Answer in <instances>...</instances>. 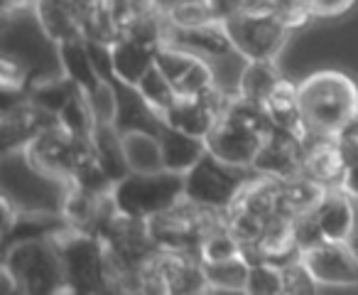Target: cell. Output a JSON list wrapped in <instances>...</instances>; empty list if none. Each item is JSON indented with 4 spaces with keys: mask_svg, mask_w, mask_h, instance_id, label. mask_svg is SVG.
I'll return each instance as SVG.
<instances>
[{
    "mask_svg": "<svg viewBox=\"0 0 358 295\" xmlns=\"http://www.w3.org/2000/svg\"><path fill=\"white\" fill-rule=\"evenodd\" d=\"M0 275L10 290L27 295L66 293L64 268L57 239H30L8 246Z\"/></svg>",
    "mask_w": 358,
    "mask_h": 295,
    "instance_id": "cell-1",
    "label": "cell"
},
{
    "mask_svg": "<svg viewBox=\"0 0 358 295\" xmlns=\"http://www.w3.org/2000/svg\"><path fill=\"white\" fill-rule=\"evenodd\" d=\"M299 109L309 130L334 135L358 114V86L341 71H317L299 84Z\"/></svg>",
    "mask_w": 358,
    "mask_h": 295,
    "instance_id": "cell-2",
    "label": "cell"
},
{
    "mask_svg": "<svg viewBox=\"0 0 358 295\" xmlns=\"http://www.w3.org/2000/svg\"><path fill=\"white\" fill-rule=\"evenodd\" d=\"M110 197L120 214L148 221L185 200V175L164 167L150 172L133 170L115 182Z\"/></svg>",
    "mask_w": 358,
    "mask_h": 295,
    "instance_id": "cell-3",
    "label": "cell"
},
{
    "mask_svg": "<svg viewBox=\"0 0 358 295\" xmlns=\"http://www.w3.org/2000/svg\"><path fill=\"white\" fill-rule=\"evenodd\" d=\"M221 226H226V212L199 207L189 200H182L177 207L148 219L155 246L179 254H201L204 239Z\"/></svg>",
    "mask_w": 358,
    "mask_h": 295,
    "instance_id": "cell-4",
    "label": "cell"
},
{
    "mask_svg": "<svg viewBox=\"0 0 358 295\" xmlns=\"http://www.w3.org/2000/svg\"><path fill=\"white\" fill-rule=\"evenodd\" d=\"M55 239L57 246H59L66 293L113 290L108 273V251H106V241L101 236L69 226Z\"/></svg>",
    "mask_w": 358,
    "mask_h": 295,
    "instance_id": "cell-5",
    "label": "cell"
},
{
    "mask_svg": "<svg viewBox=\"0 0 358 295\" xmlns=\"http://www.w3.org/2000/svg\"><path fill=\"white\" fill-rule=\"evenodd\" d=\"M25 156L32 170L50 177L69 180L81 163L89 160L91 156H96V148L91 138H81V135L69 133L59 123L37 135L25 148Z\"/></svg>",
    "mask_w": 358,
    "mask_h": 295,
    "instance_id": "cell-6",
    "label": "cell"
},
{
    "mask_svg": "<svg viewBox=\"0 0 358 295\" xmlns=\"http://www.w3.org/2000/svg\"><path fill=\"white\" fill-rule=\"evenodd\" d=\"M248 170L250 167L226 165L206 151V156L185 175V200L199 207L226 212L236 202L241 187L250 180L243 175Z\"/></svg>",
    "mask_w": 358,
    "mask_h": 295,
    "instance_id": "cell-7",
    "label": "cell"
},
{
    "mask_svg": "<svg viewBox=\"0 0 358 295\" xmlns=\"http://www.w3.org/2000/svg\"><path fill=\"white\" fill-rule=\"evenodd\" d=\"M231 37L234 52L243 60H275L287 42L289 30L275 13L270 11H248L231 20L221 22Z\"/></svg>",
    "mask_w": 358,
    "mask_h": 295,
    "instance_id": "cell-8",
    "label": "cell"
},
{
    "mask_svg": "<svg viewBox=\"0 0 358 295\" xmlns=\"http://www.w3.org/2000/svg\"><path fill=\"white\" fill-rule=\"evenodd\" d=\"M59 125V116L40 109L32 104L27 96L17 99L15 104L3 106V118H0V143L3 153H13L27 148L32 140L47 128Z\"/></svg>",
    "mask_w": 358,
    "mask_h": 295,
    "instance_id": "cell-9",
    "label": "cell"
},
{
    "mask_svg": "<svg viewBox=\"0 0 358 295\" xmlns=\"http://www.w3.org/2000/svg\"><path fill=\"white\" fill-rule=\"evenodd\" d=\"M155 64L172 81L179 96H196L209 89L211 84H216L211 67L204 62V57L194 55L189 50H182L177 45H169V42L157 50Z\"/></svg>",
    "mask_w": 358,
    "mask_h": 295,
    "instance_id": "cell-10",
    "label": "cell"
},
{
    "mask_svg": "<svg viewBox=\"0 0 358 295\" xmlns=\"http://www.w3.org/2000/svg\"><path fill=\"white\" fill-rule=\"evenodd\" d=\"M265 135L245 128L231 118H219L206 135V151L221 163L234 167H253V160L260 151Z\"/></svg>",
    "mask_w": 358,
    "mask_h": 295,
    "instance_id": "cell-11",
    "label": "cell"
},
{
    "mask_svg": "<svg viewBox=\"0 0 358 295\" xmlns=\"http://www.w3.org/2000/svg\"><path fill=\"white\" fill-rule=\"evenodd\" d=\"M302 165H304L302 135L273 128L263 138V143H260V151L255 156L250 170L258 172V175L287 180V177L299 175Z\"/></svg>",
    "mask_w": 358,
    "mask_h": 295,
    "instance_id": "cell-12",
    "label": "cell"
},
{
    "mask_svg": "<svg viewBox=\"0 0 358 295\" xmlns=\"http://www.w3.org/2000/svg\"><path fill=\"white\" fill-rule=\"evenodd\" d=\"M302 261L319 285H358V256L346 241H324L304 251Z\"/></svg>",
    "mask_w": 358,
    "mask_h": 295,
    "instance_id": "cell-13",
    "label": "cell"
},
{
    "mask_svg": "<svg viewBox=\"0 0 358 295\" xmlns=\"http://www.w3.org/2000/svg\"><path fill=\"white\" fill-rule=\"evenodd\" d=\"M115 91V118L113 125L120 133H152L157 135L162 128V116L143 99L138 86L128 84V81L118 79V76H108Z\"/></svg>",
    "mask_w": 358,
    "mask_h": 295,
    "instance_id": "cell-14",
    "label": "cell"
},
{
    "mask_svg": "<svg viewBox=\"0 0 358 295\" xmlns=\"http://www.w3.org/2000/svg\"><path fill=\"white\" fill-rule=\"evenodd\" d=\"M40 27L57 45L84 37V6L79 0H35Z\"/></svg>",
    "mask_w": 358,
    "mask_h": 295,
    "instance_id": "cell-15",
    "label": "cell"
},
{
    "mask_svg": "<svg viewBox=\"0 0 358 295\" xmlns=\"http://www.w3.org/2000/svg\"><path fill=\"white\" fill-rule=\"evenodd\" d=\"M157 143H159V156H162V167L172 172H187L206 156V140L189 135L185 130L172 128L169 123L162 121V128L157 133Z\"/></svg>",
    "mask_w": 358,
    "mask_h": 295,
    "instance_id": "cell-16",
    "label": "cell"
},
{
    "mask_svg": "<svg viewBox=\"0 0 358 295\" xmlns=\"http://www.w3.org/2000/svg\"><path fill=\"white\" fill-rule=\"evenodd\" d=\"M159 47H152L138 37L123 35L110 45V60H113V74L128 84L138 86V81L155 67V55Z\"/></svg>",
    "mask_w": 358,
    "mask_h": 295,
    "instance_id": "cell-17",
    "label": "cell"
},
{
    "mask_svg": "<svg viewBox=\"0 0 358 295\" xmlns=\"http://www.w3.org/2000/svg\"><path fill=\"white\" fill-rule=\"evenodd\" d=\"M167 42L169 45L182 47V50L194 52V55H199V57H209V60L226 57L229 52H234L231 37L221 22H209V25H199V27L169 25Z\"/></svg>",
    "mask_w": 358,
    "mask_h": 295,
    "instance_id": "cell-18",
    "label": "cell"
},
{
    "mask_svg": "<svg viewBox=\"0 0 358 295\" xmlns=\"http://www.w3.org/2000/svg\"><path fill=\"white\" fill-rule=\"evenodd\" d=\"M314 219L327 241H348L353 224H356L351 195H346L341 187L327 190L322 202L314 207Z\"/></svg>",
    "mask_w": 358,
    "mask_h": 295,
    "instance_id": "cell-19",
    "label": "cell"
},
{
    "mask_svg": "<svg viewBox=\"0 0 358 295\" xmlns=\"http://www.w3.org/2000/svg\"><path fill=\"white\" fill-rule=\"evenodd\" d=\"M162 118L172 128L185 130V133L196 135V138H206L214 123L219 121V116L199 96H177V101L164 111Z\"/></svg>",
    "mask_w": 358,
    "mask_h": 295,
    "instance_id": "cell-20",
    "label": "cell"
},
{
    "mask_svg": "<svg viewBox=\"0 0 358 295\" xmlns=\"http://www.w3.org/2000/svg\"><path fill=\"white\" fill-rule=\"evenodd\" d=\"M327 190H331V187H324L322 182L312 180V177L302 175V172L294 177H287V180H282V187H280L278 214L294 219L299 214L314 212V207L322 202Z\"/></svg>",
    "mask_w": 358,
    "mask_h": 295,
    "instance_id": "cell-21",
    "label": "cell"
},
{
    "mask_svg": "<svg viewBox=\"0 0 358 295\" xmlns=\"http://www.w3.org/2000/svg\"><path fill=\"white\" fill-rule=\"evenodd\" d=\"M270 116V123L278 130H287L294 135L307 133V125L302 118V109H299V86H294L292 81L282 79L278 84V89L273 91V96L265 104Z\"/></svg>",
    "mask_w": 358,
    "mask_h": 295,
    "instance_id": "cell-22",
    "label": "cell"
},
{
    "mask_svg": "<svg viewBox=\"0 0 358 295\" xmlns=\"http://www.w3.org/2000/svg\"><path fill=\"white\" fill-rule=\"evenodd\" d=\"M94 148H96V158L101 160V165L106 167L113 182L123 180L128 172H133L125 156V143H123V133L115 128L113 123H96L94 128Z\"/></svg>",
    "mask_w": 358,
    "mask_h": 295,
    "instance_id": "cell-23",
    "label": "cell"
},
{
    "mask_svg": "<svg viewBox=\"0 0 358 295\" xmlns=\"http://www.w3.org/2000/svg\"><path fill=\"white\" fill-rule=\"evenodd\" d=\"M282 79L285 76L280 74L275 60H253V62L245 64L243 71H241L238 89L236 91H238L243 99L265 106Z\"/></svg>",
    "mask_w": 358,
    "mask_h": 295,
    "instance_id": "cell-24",
    "label": "cell"
},
{
    "mask_svg": "<svg viewBox=\"0 0 358 295\" xmlns=\"http://www.w3.org/2000/svg\"><path fill=\"white\" fill-rule=\"evenodd\" d=\"M66 229H69V221L64 219V214H25V212L17 210V217L10 224V229L3 231V249L17 244V241L52 239V236H59Z\"/></svg>",
    "mask_w": 358,
    "mask_h": 295,
    "instance_id": "cell-25",
    "label": "cell"
},
{
    "mask_svg": "<svg viewBox=\"0 0 358 295\" xmlns=\"http://www.w3.org/2000/svg\"><path fill=\"white\" fill-rule=\"evenodd\" d=\"M57 50H59V60H62L64 74L69 76L76 86H81L86 94H91V91L103 81L99 71H96L89 45H86L84 37H81V40L62 42V45H57Z\"/></svg>",
    "mask_w": 358,
    "mask_h": 295,
    "instance_id": "cell-26",
    "label": "cell"
},
{
    "mask_svg": "<svg viewBox=\"0 0 358 295\" xmlns=\"http://www.w3.org/2000/svg\"><path fill=\"white\" fill-rule=\"evenodd\" d=\"M79 89L81 86H76L66 74L62 76V79H40V81L32 79L30 89H27V99L35 106H40V109L59 116L62 109L69 104V99Z\"/></svg>",
    "mask_w": 358,
    "mask_h": 295,
    "instance_id": "cell-27",
    "label": "cell"
},
{
    "mask_svg": "<svg viewBox=\"0 0 358 295\" xmlns=\"http://www.w3.org/2000/svg\"><path fill=\"white\" fill-rule=\"evenodd\" d=\"M201 263H204L209 288L245 290L250 266L243 261V256H236V259H226V261H201Z\"/></svg>",
    "mask_w": 358,
    "mask_h": 295,
    "instance_id": "cell-28",
    "label": "cell"
},
{
    "mask_svg": "<svg viewBox=\"0 0 358 295\" xmlns=\"http://www.w3.org/2000/svg\"><path fill=\"white\" fill-rule=\"evenodd\" d=\"M125 156L133 170L150 172V170H162V156H159V143L157 135L152 133H125Z\"/></svg>",
    "mask_w": 358,
    "mask_h": 295,
    "instance_id": "cell-29",
    "label": "cell"
},
{
    "mask_svg": "<svg viewBox=\"0 0 358 295\" xmlns=\"http://www.w3.org/2000/svg\"><path fill=\"white\" fill-rule=\"evenodd\" d=\"M59 123L64 125L69 133L81 135V138H91L96 128V114L91 109L89 94L84 89H79L74 96L69 99V104L62 109L59 114Z\"/></svg>",
    "mask_w": 358,
    "mask_h": 295,
    "instance_id": "cell-30",
    "label": "cell"
},
{
    "mask_svg": "<svg viewBox=\"0 0 358 295\" xmlns=\"http://www.w3.org/2000/svg\"><path fill=\"white\" fill-rule=\"evenodd\" d=\"M138 91L143 94V99L148 101V104L152 106L159 116H162L179 96L177 89L172 86V81L162 74V69H159L157 64H155L152 69H150L148 74L138 81Z\"/></svg>",
    "mask_w": 358,
    "mask_h": 295,
    "instance_id": "cell-31",
    "label": "cell"
},
{
    "mask_svg": "<svg viewBox=\"0 0 358 295\" xmlns=\"http://www.w3.org/2000/svg\"><path fill=\"white\" fill-rule=\"evenodd\" d=\"M167 20L172 27H199L216 22L206 0H179L167 11Z\"/></svg>",
    "mask_w": 358,
    "mask_h": 295,
    "instance_id": "cell-32",
    "label": "cell"
},
{
    "mask_svg": "<svg viewBox=\"0 0 358 295\" xmlns=\"http://www.w3.org/2000/svg\"><path fill=\"white\" fill-rule=\"evenodd\" d=\"M245 293L255 295H278L285 293L282 283V268L273 263H255L248 270V280H245Z\"/></svg>",
    "mask_w": 358,
    "mask_h": 295,
    "instance_id": "cell-33",
    "label": "cell"
},
{
    "mask_svg": "<svg viewBox=\"0 0 358 295\" xmlns=\"http://www.w3.org/2000/svg\"><path fill=\"white\" fill-rule=\"evenodd\" d=\"M241 256V241L234 236L229 224L211 231L201 244V261H226Z\"/></svg>",
    "mask_w": 358,
    "mask_h": 295,
    "instance_id": "cell-34",
    "label": "cell"
},
{
    "mask_svg": "<svg viewBox=\"0 0 358 295\" xmlns=\"http://www.w3.org/2000/svg\"><path fill=\"white\" fill-rule=\"evenodd\" d=\"M282 283H285V293H312L319 285L302 259L282 266Z\"/></svg>",
    "mask_w": 358,
    "mask_h": 295,
    "instance_id": "cell-35",
    "label": "cell"
},
{
    "mask_svg": "<svg viewBox=\"0 0 358 295\" xmlns=\"http://www.w3.org/2000/svg\"><path fill=\"white\" fill-rule=\"evenodd\" d=\"M294 241H297V246L302 249V254L327 241L322 234V229H319L317 219H314V212L294 217Z\"/></svg>",
    "mask_w": 358,
    "mask_h": 295,
    "instance_id": "cell-36",
    "label": "cell"
},
{
    "mask_svg": "<svg viewBox=\"0 0 358 295\" xmlns=\"http://www.w3.org/2000/svg\"><path fill=\"white\" fill-rule=\"evenodd\" d=\"M334 143H336L346 167L358 160V114L334 133Z\"/></svg>",
    "mask_w": 358,
    "mask_h": 295,
    "instance_id": "cell-37",
    "label": "cell"
},
{
    "mask_svg": "<svg viewBox=\"0 0 358 295\" xmlns=\"http://www.w3.org/2000/svg\"><path fill=\"white\" fill-rule=\"evenodd\" d=\"M206 3L214 13L216 22H226L248 11H263V0H206Z\"/></svg>",
    "mask_w": 358,
    "mask_h": 295,
    "instance_id": "cell-38",
    "label": "cell"
},
{
    "mask_svg": "<svg viewBox=\"0 0 358 295\" xmlns=\"http://www.w3.org/2000/svg\"><path fill=\"white\" fill-rule=\"evenodd\" d=\"M314 15H338V13L348 11L356 0H307Z\"/></svg>",
    "mask_w": 358,
    "mask_h": 295,
    "instance_id": "cell-39",
    "label": "cell"
},
{
    "mask_svg": "<svg viewBox=\"0 0 358 295\" xmlns=\"http://www.w3.org/2000/svg\"><path fill=\"white\" fill-rule=\"evenodd\" d=\"M341 190L351 197H358V160L346 167L343 180H341Z\"/></svg>",
    "mask_w": 358,
    "mask_h": 295,
    "instance_id": "cell-40",
    "label": "cell"
},
{
    "mask_svg": "<svg viewBox=\"0 0 358 295\" xmlns=\"http://www.w3.org/2000/svg\"><path fill=\"white\" fill-rule=\"evenodd\" d=\"M32 3H35V0H32Z\"/></svg>",
    "mask_w": 358,
    "mask_h": 295,
    "instance_id": "cell-41",
    "label": "cell"
}]
</instances>
